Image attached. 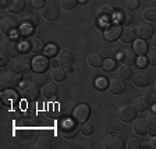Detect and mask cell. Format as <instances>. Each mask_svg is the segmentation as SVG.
Instances as JSON below:
<instances>
[{"label": "cell", "instance_id": "cell-29", "mask_svg": "<svg viewBox=\"0 0 156 149\" xmlns=\"http://www.w3.org/2000/svg\"><path fill=\"white\" fill-rule=\"evenodd\" d=\"M66 74H67V71H66L64 68L55 67L52 71H50V78H52L55 82H62V81H64Z\"/></svg>", "mask_w": 156, "mask_h": 149}, {"label": "cell", "instance_id": "cell-46", "mask_svg": "<svg viewBox=\"0 0 156 149\" xmlns=\"http://www.w3.org/2000/svg\"><path fill=\"white\" fill-rule=\"evenodd\" d=\"M9 57L10 56H7L4 52L0 55V66H2V67H6L7 66V63H9Z\"/></svg>", "mask_w": 156, "mask_h": 149}, {"label": "cell", "instance_id": "cell-22", "mask_svg": "<svg viewBox=\"0 0 156 149\" xmlns=\"http://www.w3.org/2000/svg\"><path fill=\"white\" fill-rule=\"evenodd\" d=\"M2 101H3V103L6 105V106H11V105L17 103V101H18V94H17L16 91H13V89H9V88H7L6 91L2 92Z\"/></svg>", "mask_w": 156, "mask_h": 149}, {"label": "cell", "instance_id": "cell-44", "mask_svg": "<svg viewBox=\"0 0 156 149\" xmlns=\"http://www.w3.org/2000/svg\"><path fill=\"white\" fill-rule=\"evenodd\" d=\"M127 148L128 149H140L141 148V142L138 140H130L127 144Z\"/></svg>", "mask_w": 156, "mask_h": 149}, {"label": "cell", "instance_id": "cell-18", "mask_svg": "<svg viewBox=\"0 0 156 149\" xmlns=\"http://www.w3.org/2000/svg\"><path fill=\"white\" fill-rule=\"evenodd\" d=\"M126 89V82H124L123 78L117 77V78H112L109 81V91L112 95H120L124 92Z\"/></svg>", "mask_w": 156, "mask_h": 149}, {"label": "cell", "instance_id": "cell-43", "mask_svg": "<svg viewBox=\"0 0 156 149\" xmlns=\"http://www.w3.org/2000/svg\"><path fill=\"white\" fill-rule=\"evenodd\" d=\"M146 123L149 124V126H156V113H153V112H151V113L146 114Z\"/></svg>", "mask_w": 156, "mask_h": 149}, {"label": "cell", "instance_id": "cell-41", "mask_svg": "<svg viewBox=\"0 0 156 149\" xmlns=\"http://www.w3.org/2000/svg\"><path fill=\"white\" fill-rule=\"evenodd\" d=\"M7 114H9V117L13 119V120H20V119L23 117V112L20 110V109H10V110L7 112Z\"/></svg>", "mask_w": 156, "mask_h": 149}, {"label": "cell", "instance_id": "cell-27", "mask_svg": "<svg viewBox=\"0 0 156 149\" xmlns=\"http://www.w3.org/2000/svg\"><path fill=\"white\" fill-rule=\"evenodd\" d=\"M24 9H25V2L24 0H10L9 7H7V10L11 14H18Z\"/></svg>", "mask_w": 156, "mask_h": 149}, {"label": "cell", "instance_id": "cell-17", "mask_svg": "<svg viewBox=\"0 0 156 149\" xmlns=\"http://www.w3.org/2000/svg\"><path fill=\"white\" fill-rule=\"evenodd\" d=\"M131 82H133L134 87H138V88H145L146 85L149 84V75L146 74L144 71H136L131 75Z\"/></svg>", "mask_w": 156, "mask_h": 149}, {"label": "cell", "instance_id": "cell-32", "mask_svg": "<svg viewBox=\"0 0 156 149\" xmlns=\"http://www.w3.org/2000/svg\"><path fill=\"white\" fill-rule=\"evenodd\" d=\"M50 146H52V141L49 140V138H46V137H41L35 142L36 149H49Z\"/></svg>", "mask_w": 156, "mask_h": 149}, {"label": "cell", "instance_id": "cell-38", "mask_svg": "<svg viewBox=\"0 0 156 149\" xmlns=\"http://www.w3.org/2000/svg\"><path fill=\"white\" fill-rule=\"evenodd\" d=\"M102 68H105L106 71H113L114 68H116V60L114 59H105Z\"/></svg>", "mask_w": 156, "mask_h": 149}, {"label": "cell", "instance_id": "cell-34", "mask_svg": "<svg viewBox=\"0 0 156 149\" xmlns=\"http://www.w3.org/2000/svg\"><path fill=\"white\" fill-rule=\"evenodd\" d=\"M80 131H81V134L84 137H89L92 133H94V126H92V123H89V121H84V123L81 124V127H80Z\"/></svg>", "mask_w": 156, "mask_h": 149}, {"label": "cell", "instance_id": "cell-53", "mask_svg": "<svg viewBox=\"0 0 156 149\" xmlns=\"http://www.w3.org/2000/svg\"><path fill=\"white\" fill-rule=\"evenodd\" d=\"M78 2H80V3H82V4L87 3V0H78Z\"/></svg>", "mask_w": 156, "mask_h": 149}, {"label": "cell", "instance_id": "cell-42", "mask_svg": "<svg viewBox=\"0 0 156 149\" xmlns=\"http://www.w3.org/2000/svg\"><path fill=\"white\" fill-rule=\"evenodd\" d=\"M124 6L128 10H136L140 7V0H124Z\"/></svg>", "mask_w": 156, "mask_h": 149}, {"label": "cell", "instance_id": "cell-7", "mask_svg": "<svg viewBox=\"0 0 156 149\" xmlns=\"http://www.w3.org/2000/svg\"><path fill=\"white\" fill-rule=\"evenodd\" d=\"M121 32H123V28H121V24L119 23H110L107 24V27L103 31V38L106 39L107 42H114L116 39L120 38Z\"/></svg>", "mask_w": 156, "mask_h": 149}, {"label": "cell", "instance_id": "cell-33", "mask_svg": "<svg viewBox=\"0 0 156 149\" xmlns=\"http://www.w3.org/2000/svg\"><path fill=\"white\" fill-rule=\"evenodd\" d=\"M95 87H96L98 91H105L106 88H109V81H107V78L101 75V77L96 78V81H95Z\"/></svg>", "mask_w": 156, "mask_h": 149}, {"label": "cell", "instance_id": "cell-39", "mask_svg": "<svg viewBox=\"0 0 156 149\" xmlns=\"http://www.w3.org/2000/svg\"><path fill=\"white\" fill-rule=\"evenodd\" d=\"M56 53H57V45H55V43H49V45H46V48H45V55L48 56V57L56 56Z\"/></svg>", "mask_w": 156, "mask_h": 149}, {"label": "cell", "instance_id": "cell-45", "mask_svg": "<svg viewBox=\"0 0 156 149\" xmlns=\"http://www.w3.org/2000/svg\"><path fill=\"white\" fill-rule=\"evenodd\" d=\"M31 6L35 10H41L45 6V0H31Z\"/></svg>", "mask_w": 156, "mask_h": 149}, {"label": "cell", "instance_id": "cell-37", "mask_svg": "<svg viewBox=\"0 0 156 149\" xmlns=\"http://www.w3.org/2000/svg\"><path fill=\"white\" fill-rule=\"evenodd\" d=\"M78 0H60V6L64 10H73L77 6Z\"/></svg>", "mask_w": 156, "mask_h": 149}, {"label": "cell", "instance_id": "cell-2", "mask_svg": "<svg viewBox=\"0 0 156 149\" xmlns=\"http://www.w3.org/2000/svg\"><path fill=\"white\" fill-rule=\"evenodd\" d=\"M21 50H25V52L34 53V55H38L42 50H45V43L39 36H29L28 39L23 41L21 45H20Z\"/></svg>", "mask_w": 156, "mask_h": 149}, {"label": "cell", "instance_id": "cell-16", "mask_svg": "<svg viewBox=\"0 0 156 149\" xmlns=\"http://www.w3.org/2000/svg\"><path fill=\"white\" fill-rule=\"evenodd\" d=\"M41 16H42L45 20H48V21H55V20H57V17H58L57 7H56L53 3H46L45 6L41 9Z\"/></svg>", "mask_w": 156, "mask_h": 149}, {"label": "cell", "instance_id": "cell-15", "mask_svg": "<svg viewBox=\"0 0 156 149\" xmlns=\"http://www.w3.org/2000/svg\"><path fill=\"white\" fill-rule=\"evenodd\" d=\"M134 32H135V36H138L140 39H149L153 34V28L149 23H140L138 25L135 27L134 29Z\"/></svg>", "mask_w": 156, "mask_h": 149}, {"label": "cell", "instance_id": "cell-19", "mask_svg": "<svg viewBox=\"0 0 156 149\" xmlns=\"http://www.w3.org/2000/svg\"><path fill=\"white\" fill-rule=\"evenodd\" d=\"M117 59H119L123 64H127V66H133L134 63L136 62L135 53H134L133 49H124V50H120V52L117 53Z\"/></svg>", "mask_w": 156, "mask_h": 149}, {"label": "cell", "instance_id": "cell-23", "mask_svg": "<svg viewBox=\"0 0 156 149\" xmlns=\"http://www.w3.org/2000/svg\"><path fill=\"white\" fill-rule=\"evenodd\" d=\"M57 60H58V63H60V66H63V67H68V66L73 64L74 57H73V53L70 52L68 49H63V50H60V53H58Z\"/></svg>", "mask_w": 156, "mask_h": 149}, {"label": "cell", "instance_id": "cell-10", "mask_svg": "<svg viewBox=\"0 0 156 149\" xmlns=\"http://www.w3.org/2000/svg\"><path fill=\"white\" fill-rule=\"evenodd\" d=\"M0 28H2V34L4 36H13L17 34V21L13 17H3L2 18V24H0Z\"/></svg>", "mask_w": 156, "mask_h": 149}, {"label": "cell", "instance_id": "cell-52", "mask_svg": "<svg viewBox=\"0 0 156 149\" xmlns=\"http://www.w3.org/2000/svg\"><path fill=\"white\" fill-rule=\"evenodd\" d=\"M152 45H153V48L156 49V35H155V36H153V38H152Z\"/></svg>", "mask_w": 156, "mask_h": 149}, {"label": "cell", "instance_id": "cell-28", "mask_svg": "<svg viewBox=\"0 0 156 149\" xmlns=\"http://www.w3.org/2000/svg\"><path fill=\"white\" fill-rule=\"evenodd\" d=\"M117 23L121 24V25H130L133 23V14L130 11H120V13H117Z\"/></svg>", "mask_w": 156, "mask_h": 149}, {"label": "cell", "instance_id": "cell-48", "mask_svg": "<svg viewBox=\"0 0 156 149\" xmlns=\"http://www.w3.org/2000/svg\"><path fill=\"white\" fill-rule=\"evenodd\" d=\"M136 63H138V66H140L141 68H144L146 66V59L144 57V56H141L140 59H138V60H136Z\"/></svg>", "mask_w": 156, "mask_h": 149}, {"label": "cell", "instance_id": "cell-26", "mask_svg": "<svg viewBox=\"0 0 156 149\" xmlns=\"http://www.w3.org/2000/svg\"><path fill=\"white\" fill-rule=\"evenodd\" d=\"M42 94L46 99H53V98H56V95H57V87H56L55 82H46V84L43 85Z\"/></svg>", "mask_w": 156, "mask_h": 149}, {"label": "cell", "instance_id": "cell-6", "mask_svg": "<svg viewBox=\"0 0 156 149\" xmlns=\"http://www.w3.org/2000/svg\"><path fill=\"white\" fill-rule=\"evenodd\" d=\"M38 24H39L38 16H35V14H27V16L21 20V27H20V29H21V32H23L24 35H29V34L34 32V29L38 27Z\"/></svg>", "mask_w": 156, "mask_h": 149}, {"label": "cell", "instance_id": "cell-20", "mask_svg": "<svg viewBox=\"0 0 156 149\" xmlns=\"http://www.w3.org/2000/svg\"><path fill=\"white\" fill-rule=\"evenodd\" d=\"M103 62H105V57L99 52H91L87 56V64L92 68H101L103 66Z\"/></svg>", "mask_w": 156, "mask_h": 149}, {"label": "cell", "instance_id": "cell-30", "mask_svg": "<svg viewBox=\"0 0 156 149\" xmlns=\"http://www.w3.org/2000/svg\"><path fill=\"white\" fill-rule=\"evenodd\" d=\"M117 74H119V77L123 78L124 81H126V80H130V78H131V75H133V71H131V67H130V66L123 64V66H120V67L117 68Z\"/></svg>", "mask_w": 156, "mask_h": 149}, {"label": "cell", "instance_id": "cell-54", "mask_svg": "<svg viewBox=\"0 0 156 149\" xmlns=\"http://www.w3.org/2000/svg\"><path fill=\"white\" fill-rule=\"evenodd\" d=\"M153 88H155V91H156V80H155V84H153Z\"/></svg>", "mask_w": 156, "mask_h": 149}, {"label": "cell", "instance_id": "cell-21", "mask_svg": "<svg viewBox=\"0 0 156 149\" xmlns=\"http://www.w3.org/2000/svg\"><path fill=\"white\" fill-rule=\"evenodd\" d=\"M133 131L136 135H146L148 131H149V124L144 119H136L133 123Z\"/></svg>", "mask_w": 156, "mask_h": 149}, {"label": "cell", "instance_id": "cell-1", "mask_svg": "<svg viewBox=\"0 0 156 149\" xmlns=\"http://www.w3.org/2000/svg\"><path fill=\"white\" fill-rule=\"evenodd\" d=\"M18 92H20V95L25 99V101H29V102L36 101V99H38V96H39L38 85H36L35 82H32V81L20 82Z\"/></svg>", "mask_w": 156, "mask_h": 149}, {"label": "cell", "instance_id": "cell-31", "mask_svg": "<svg viewBox=\"0 0 156 149\" xmlns=\"http://www.w3.org/2000/svg\"><path fill=\"white\" fill-rule=\"evenodd\" d=\"M134 38H135V32H134L133 29H123V32L120 35V41L123 43L134 42Z\"/></svg>", "mask_w": 156, "mask_h": 149}, {"label": "cell", "instance_id": "cell-4", "mask_svg": "<svg viewBox=\"0 0 156 149\" xmlns=\"http://www.w3.org/2000/svg\"><path fill=\"white\" fill-rule=\"evenodd\" d=\"M136 113H138V112L134 109L133 105H128V103L120 105L119 109H117V117H119V120L123 121V123H131V121H134Z\"/></svg>", "mask_w": 156, "mask_h": 149}, {"label": "cell", "instance_id": "cell-36", "mask_svg": "<svg viewBox=\"0 0 156 149\" xmlns=\"http://www.w3.org/2000/svg\"><path fill=\"white\" fill-rule=\"evenodd\" d=\"M32 82H35L38 87H43L46 84V77L42 74V73H35L32 75Z\"/></svg>", "mask_w": 156, "mask_h": 149}, {"label": "cell", "instance_id": "cell-25", "mask_svg": "<svg viewBox=\"0 0 156 149\" xmlns=\"http://www.w3.org/2000/svg\"><path fill=\"white\" fill-rule=\"evenodd\" d=\"M133 50L135 55L138 56H144L148 53V50H149V48H148V43L144 41V39H138V41H135L133 45Z\"/></svg>", "mask_w": 156, "mask_h": 149}, {"label": "cell", "instance_id": "cell-3", "mask_svg": "<svg viewBox=\"0 0 156 149\" xmlns=\"http://www.w3.org/2000/svg\"><path fill=\"white\" fill-rule=\"evenodd\" d=\"M96 16H98V20L102 21L103 24H110V23H113L114 17L117 14L113 6H110V4H102V6H99L96 9Z\"/></svg>", "mask_w": 156, "mask_h": 149}, {"label": "cell", "instance_id": "cell-9", "mask_svg": "<svg viewBox=\"0 0 156 149\" xmlns=\"http://www.w3.org/2000/svg\"><path fill=\"white\" fill-rule=\"evenodd\" d=\"M60 131H62L63 137H64L66 140H68V138H74L75 135L78 134V131H80V127L77 126V121L75 120H64L62 123V126H60Z\"/></svg>", "mask_w": 156, "mask_h": 149}, {"label": "cell", "instance_id": "cell-24", "mask_svg": "<svg viewBox=\"0 0 156 149\" xmlns=\"http://www.w3.org/2000/svg\"><path fill=\"white\" fill-rule=\"evenodd\" d=\"M133 106L136 112H146L149 107V99L146 96H138L135 98V101L133 102Z\"/></svg>", "mask_w": 156, "mask_h": 149}, {"label": "cell", "instance_id": "cell-47", "mask_svg": "<svg viewBox=\"0 0 156 149\" xmlns=\"http://www.w3.org/2000/svg\"><path fill=\"white\" fill-rule=\"evenodd\" d=\"M148 145H149V148L156 149V135H152V138L148 141Z\"/></svg>", "mask_w": 156, "mask_h": 149}, {"label": "cell", "instance_id": "cell-13", "mask_svg": "<svg viewBox=\"0 0 156 149\" xmlns=\"http://www.w3.org/2000/svg\"><path fill=\"white\" fill-rule=\"evenodd\" d=\"M89 114H91V107L88 106L87 103H80L73 110V119L77 123H84V121L88 120Z\"/></svg>", "mask_w": 156, "mask_h": 149}, {"label": "cell", "instance_id": "cell-50", "mask_svg": "<svg viewBox=\"0 0 156 149\" xmlns=\"http://www.w3.org/2000/svg\"><path fill=\"white\" fill-rule=\"evenodd\" d=\"M148 134H151V135H156V126H149V131H148Z\"/></svg>", "mask_w": 156, "mask_h": 149}, {"label": "cell", "instance_id": "cell-14", "mask_svg": "<svg viewBox=\"0 0 156 149\" xmlns=\"http://www.w3.org/2000/svg\"><path fill=\"white\" fill-rule=\"evenodd\" d=\"M50 66V62H49V59L46 55L43 56H35L32 60V70L35 73H45L46 70L49 68Z\"/></svg>", "mask_w": 156, "mask_h": 149}, {"label": "cell", "instance_id": "cell-5", "mask_svg": "<svg viewBox=\"0 0 156 149\" xmlns=\"http://www.w3.org/2000/svg\"><path fill=\"white\" fill-rule=\"evenodd\" d=\"M21 81V77L17 71H3L2 73V77H0V84L3 88H14L16 85H20Z\"/></svg>", "mask_w": 156, "mask_h": 149}, {"label": "cell", "instance_id": "cell-49", "mask_svg": "<svg viewBox=\"0 0 156 149\" xmlns=\"http://www.w3.org/2000/svg\"><path fill=\"white\" fill-rule=\"evenodd\" d=\"M9 3H10V0H0V7H2V10L7 9V7H9Z\"/></svg>", "mask_w": 156, "mask_h": 149}, {"label": "cell", "instance_id": "cell-8", "mask_svg": "<svg viewBox=\"0 0 156 149\" xmlns=\"http://www.w3.org/2000/svg\"><path fill=\"white\" fill-rule=\"evenodd\" d=\"M2 50L10 57H17L21 48L14 39H11L10 36H6V38L2 39Z\"/></svg>", "mask_w": 156, "mask_h": 149}, {"label": "cell", "instance_id": "cell-11", "mask_svg": "<svg viewBox=\"0 0 156 149\" xmlns=\"http://www.w3.org/2000/svg\"><path fill=\"white\" fill-rule=\"evenodd\" d=\"M31 68H32V62L29 60L28 56L23 55L14 57V70L18 74H27Z\"/></svg>", "mask_w": 156, "mask_h": 149}, {"label": "cell", "instance_id": "cell-35", "mask_svg": "<svg viewBox=\"0 0 156 149\" xmlns=\"http://www.w3.org/2000/svg\"><path fill=\"white\" fill-rule=\"evenodd\" d=\"M142 17H144V20H146V21H155L156 20V9H153V7L145 9L142 13Z\"/></svg>", "mask_w": 156, "mask_h": 149}, {"label": "cell", "instance_id": "cell-51", "mask_svg": "<svg viewBox=\"0 0 156 149\" xmlns=\"http://www.w3.org/2000/svg\"><path fill=\"white\" fill-rule=\"evenodd\" d=\"M66 71H67L68 74H70V73H73V67H71V66H68V67H66Z\"/></svg>", "mask_w": 156, "mask_h": 149}, {"label": "cell", "instance_id": "cell-12", "mask_svg": "<svg viewBox=\"0 0 156 149\" xmlns=\"http://www.w3.org/2000/svg\"><path fill=\"white\" fill-rule=\"evenodd\" d=\"M102 146H103L105 149H123L124 148V140L120 135L109 134V135H106L103 138Z\"/></svg>", "mask_w": 156, "mask_h": 149}, {"label": "cell", "instance_id": "cell-40", "mask_svg": "<svg viewBox=\"0 0 156 149\" xmlns=\"http://www.w3.org/2000/svg\"><path fill=\"white\" fill-rule=\"evenodd\" d=\"M146 60H148V63L152 66L156 64V49H149L148 50V53H146Z\"/></svg>", "mask_w": 156, "mask_h": 149}]
</instances>
